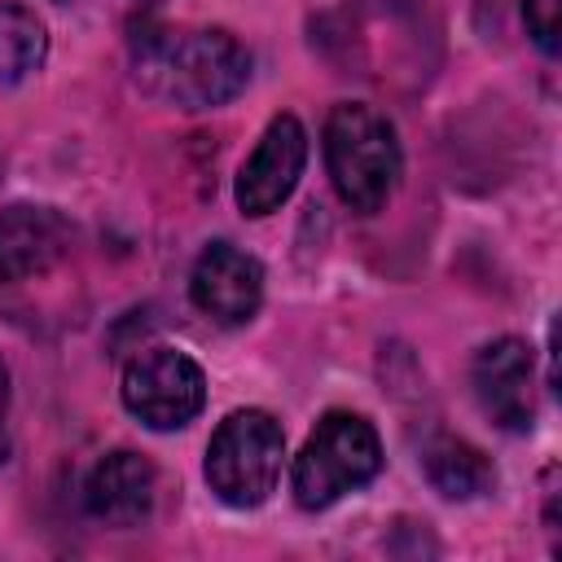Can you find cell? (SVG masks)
<instances>
[{"mask_svg": "<svg viewBox=\"0 0 562 562\" xmlns=\"http://www.w3.org/2000/svg\"><path fill=\"white\" fill-rule=\"evenodd\" d=\"M250 79V53L224 26L136 35V83L180 110L233 101Z\"/></svg>", "mask_w": 562, "mask_h": 562, "instance_id": "1", "label": "cell"}, {"mask_svg": "<svg viewBox=\"0 0 562 562\" xmlns=\"http://www.w3.org/2000/svg\"><path fill=\"white\" fill-rule=\"evenodd\" d=\"M325 167L351 211H382L400 184V140L391 119L364 101H338L325 119Z\"/></svg>", "mask_w": 562, "mask_h": 562, "instance_id": "2", "label": "cell"}, {"mask_svg": "<svg viewBox=\"0 0 562 562\" xmlns=\"http://www.w3.org/2000/svg\"><path fill=\"white\" fill-rule=\"evenodd\" d=\"M382 470V443L360 413H325L294 457L290 487L303 509H325Z\"/></svg>", "mask_w": 562, "mask_h": 562, "instance_id": "3", "label": "cell"}, {"mask_svg": "<svg viewBox=\"0 0 562 562\" xmlns=\"http://www.w3.org/2000/svg\"><path fill=\"white\" fill-rule=\"evenodd\" d=\"M285 435L263 408H237L206 443V483L233 509H255L281 479Z\"/></svg>", "mask_w": 562, "mask_h": 562, "instance_id": "4", "label": "cell"}, {"mask_svg": "<svg viewBox=\"0 0 562 562\" xmlns=\"http://www.w3.org/2000/svg\"><path fill=\"white\" fill-rule=\"evenodd\" d=\"M123 404L149 430H180L202 413L206 378L176 347H140L123 369Z\"/></svg>", "mask_w": 562, "mask_h": 562, "instance_id": "5", "label": "cell"}, {"mask_svg": "<svg viewBox=\"0 0 562 562\" xmlns=\"http://www.w3.org/2000/svg\"><path fill=\"white\" fill-rule=\"evenodd\" d=\"M470 386L479 408L501 430H531L536 422V356L522 338H496L479 347L470 364Z\"/></svg>", "mask_w": 562, "mask_h": 562, "instance_id": "6", "label": "cell"}, {"mask_svg": "<svg viewBox=\"0 0 562 562\" xmlns=\"http://www.w3.org/2000/svg\"><path fill=\"white\" fill-rule=\"evenodd\" d=\"M307 162V132L294 114H277L255 154L237 171V206L246 215H272L299 184Z\"/></svg>", "mask_w": 562, "mask_h": 562, "instance_id": "7", "label": "cell"}, {"mask_svg": "<svg viewBox=\"0 0 562 562\" xmlns=\"http://www.w3.org/2000/svg\"><path fill=\"white\" fill-rule=\"evenodd\" d=\"M189 299L220 325H246L263 299V268L233 241H211L193 263Z\"/></svg>", "mask_w": 562, "mask_h": 562, "instance_id": "8", "label": "cell"}, {"mask_svg": "<svg viewBox=\"0 0 562 562\" xmlns=\"http://www.w3.org/2000/svg\"><path fill=\"white\" fill-rule=\"evenodd\" d=\"M154 496H158V474L132 448L105 452L88 470V483H83L88 514L110 522V527H140L154 509Z\"/></svg>", "mask_w": 562, "mask_h": 562, "instance_id": "9", "label": "cell"}, {"mask_svg": "<svg viewBox=\"0 0 562 562\" xmlns=\"http://www.w3.org/2000/svg\"><path fill=\"white\" fill-rule=\"evenodd\" d=\"M70 246V224L48 206L0 211V285L44 277Z\"/></svg>", "mask_w": 562, "mask_h": 562, "instance_id": "10", "label": "cell"}, {"mask_svg": "<svg viewBox=\"0 0 562 562\" xmlns=\"http://www.w3.org/2000/svg\"><path fill=\"white\" fill-rule=\"evenodd\" d=\"M422 465H426V479L435 483V492H443L448 501L483 496V492H492V483H496L492 461H487L474 443H465V439H457V435L430 439L426 452H422Z\"/></svg>", "mask_w": 562, "mask_h": 562, "instance_id": "11", "label": "cell"}, {"mask_svg": "<svg viewBox=\"0 0 562 562\" xmlns=\"http://www.w3.org/2000/svg\"><path fill=\"white\" fill-rule=\"evenodd\" d=\"M48 31L35 18V9L4 0L0 4V83H22L31 70L44 66Z\"/></svg>", "mask_w": 562, "mask_h": 562, "instance_id": "12", "label": "cell"}, {"mask_svg": "<svg viewBox=\"0 0 562 562\" xmlns=\"http://www.w3.org/2000/svg\"><path fill=\"white\" fill-rule=\"evenodd\" d=\"M522 22H527V35L553 57L558 31H562V0H522Z\"/></svg>", "mask_w": 562, "mask_h": 562, "instance_id": "13", "label": "cell"}, {"mask_svg": "<svg viewBox=\"0 0 562 562\" xmlns=\"http://www.w3.org/2000/svg\"><path fill=\"white\" fill-rule=\"evenodd\" d=\"M9 457V369L0 360V461Z\"/></svg>", "mask_w": 562, "mask_h": 562, "instance_id": "14", "label": "cell"}]
</instances>
